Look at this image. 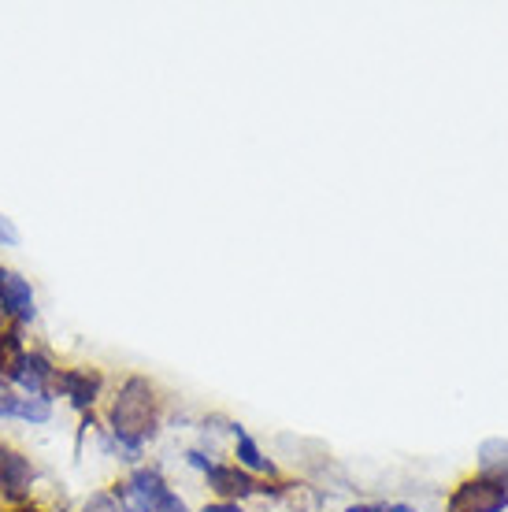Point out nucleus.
I'll return each instance as SVG.
<instances>
[{
	"instance_id": "obj_13",
	"label": "nucleus",
	"mask_w": 508,
	"mask_h": 512,
	"mask_svg": "<svg viewBox=\"0 0 508 512\" xmlns=\"http://www.w3.org/2000/svg\"><path fill=\"white\" fill-rule=\"evenodd\" d=\"M153 512H190V509H186V501L178 498L175 490H167L164 498L156 501V509H153Z\"/></svg>"
},
{
	"instance_id": "obj_15",
	"label": "nucleus",
	"mask_w": 508,
	"mask_h": 512,
	"mask_svg": "<svg viewBox=\"0 0 508 512\" xmlns=\"http://www.w3.org/2000/svg\"><path fill=\"white\" fill-rule=\"evenodd\" d=\"M19 242V231L12 227V219L0 216V245H15Z\"/></svg>"
},
{
	"instance_id": "obj_6",
	"label": "nucleus",
	"mask_w": 508,
	"mask_h": 512,
	"mask_svg": "<svg viewBox=\"0 0 508 512\" xmlns=\"http://www.w3.org/2000/svg\"><path fill=\"white\" fill-rule=\"evenodd\" d=\"M101 372L97 368H56V390L75 405V409L86 412L93 401H97V394H101Z\"/></svg>"
},
{
	"instance_id": "obj_5",
	"label": "nucleus",
	"mask_w": 508,
	"mask_h": 512,
	"mask_svg": "<svg viewBox=\"0 0 508 512\" xmlns=\"http://www.w3.org/2000/svg\"><path fill=\"white\" fill-rule=\"evenodd\" d=\"M34 490V464L26 461L19 449L0 446V498L26 501Z\"/></svg>"
},
{
	"instance_id": "obj_12",
	"label": "nucleus",
	"mask_w": 508,
	"mask_h": 512,
	"mask_svg": "<svg viewBox=\"0 0 508 512\" xmlns=\"http://www.w3.org/2000/svg\"><path fill=\"white\" fill-rule=\"evenodd\" d=\"M15 405H19V394L8 386V379H0V416H15Z\"/></svg>"
},
{
	"instance_id": "obj_4",
	"label": "nucleus",
	"mask_w": 508,
	"mask_h": 512,
	"mask_svg": "<svg viewBox=\"0 0 508 512\" xmlns=\"http://www.w3.org/2000/svg\"><path fill=\"white\" fill-rule=\"evenodd\" d=\"M0 312L15 323H30L38 316V301H34L30 282L12 268H0Z\"/></svg>"
},
{
	"instance_id": "obj_18",
	"label": "nucleus",
	"mask_w": 508,
	"mask_h": 512,
	"mask_svg": "<svg viewBox=\"0 0 508 512\" xmlns=\"http://www.w3.org/2000/svg\"><path fill=\"white\" fill-rule=\"evenodd\" d=\"M127 512H130V509H127Z\"/></svg>"
},
{
	"instance_id": "obj_7",
	"label": "nucleus",
	"mask_w": 508,
	"mask_h": 512,
	"mask_svg": "<svg viewBox=\"0 0 508 512\" xmlns=\"http://www.w3.org/2000/svg\"><path fill=\"white\" fill-rule=\"evenodd\" d=\"M204 475H208V487L216 490L219 498H227V501L253 498V494H260V490H264L253 475L245 472V468H238V464H212Z\"/></svg>"
},
{
	"instance_id": "obj_2",
	"label": "nucleus",
	"mask_w": 508,
	"mask_h": 512,
	"mask_svg": "<svg viewBox=\"0 0 508 512\" xmlns=\"http://www.w3.org/2000/svg\"><path fill=\"white\" fill-rule=\"evenodd\" d=\"M508 509V487L494 475H479L460 483L449 494V512H505Z\"/></svg>"
},
{
	"instance_id": "obj_17",
	"label": "nucleus",
	"mask_w": 508,
	"mask_h": 512,
	"mask_svg": "<svg viewBox=\"0 0 508 512\" xmlns=\"http://www.w3.org/2000/svg\"><path fill=\"white\" fill-rule=\"evenodd\" d=\"M12 512H52V509H34V505H23V509H12Z\"/></svg>"
},
{
	"instance_id": "obj_11",
	"label": "nucleus",
	"mask_w": 508,
	"mask_h": 512,
	"mask_svg": "<svg viewBox=\"0 0 508 512\" xmlns=\"http://www.w3.org/2000/svg\"><path fill=\"white\" fill-rule=\"evenodd\" d=\"M82 512H123V501L108 494V490H97V494H89Z\"/></svg>"
},
{
	"instance_id": "obj_8",
	"label": "nucleus",
	"mask_w": 508,
	"mask_h": 512,
	"mask_svg": "<svg viewBox=\"0 0 508 512\" xmlns=\"http://www.w3.org/2000/svg\"><path fill=\"white\" fill-rule=\"evenodd\" d=\"M12 383H19L30 397H49L56 383V364L45 353H23L19 368H15Z\"/></svg>"
},
{
	"instance_id": "obj_10",
	"label": "nucleus",
	"mask_w": 508,
	"mask_h": 512,
	"mask_svg": "<svg viewBox=\"0 0 508 512\" xmlns=\"http://www.w3.org/2000/svg\"><path fill=\"white\" fill-rule=\"evenodd\" d=\"M15 416H19V420H26V423H49V416H52L49 397L23 394V397H19V405H15Z\"/></svg>"
},
{
	"instance_id": "obj_14",
	"label": "nucleus",
	"mask_w": 508,
	"mask_h": 512,
	"mask_svg": "<svg viewBox=\"0 0 508 512\" xmlns=\"http://www.w3.org/2000/svg\"><path fill=\"white\" fill-rule=\"evenodd\" d=\"M349 512H416L412 505H353Z\"/></svg>"
},
{
	"instance_id": "obj_3",
	"label": "nucleus",
	"mask_w": 508,
	"mask_h": 512,
	"mask_svg": "<svg viewBox=\"0 0 508 512\" xmlns=\"http://www.w3.org/2000/svg\"><path fill=\"white\" fill-rule=\"evenodd\" d=\"M167 494V483L160 468H138V472L130 475L123 487H115V498L123 501L130 512H153L156 501Z\"/></svg>"
},
{
	"instance_id": "obj_9",
	"label": "nucleus",
	"mask_w": 508,
	"mask_h": 512,
	"mask_svg": "<svg viewBox=\"0 0 508 512\" xmlns=\"http://www.w3.org/2000/svg\"><path fill=\"white\" fill-rule=\"evenodd\" d=\"M234 438H238V461H242V468H253V472H275V468L267 464L264 453H260V446L249 438L245 427H234Z\"/></svg>"
},
{
	"instance_id": "obj_1",
	"label": "nucleus",
	"mask_w": 508,
	"mask_h": 512,
	"mask_svg": "<svg viewBox=\"0 0 508 512\" xmlns=\"http://www.w3.org/2000/svg\"><path fill=\"white\" fill-rule=\"evenodd\" d=\"M112 435L115 442H104L108 449H123L127 461H138L141 446L156 435V423H160V394L149 379L130 375L127 383L119 386V397L112 401Z\"/></svg>"
},
{
	"instance_id": "obj_16",
	"label": "nucleus",
	"mask_w": 508,
	"mask_h": 512,
	"mask_svg": "<svg viewBox=\"0 0 508 512\" xmlns=\"http://www.w3.org/2000/svg\"><path fill=\"white\" fill-rule=\"evenodd\" d=\"M204 512H242L238 501H216V505H204Z\"/></svg>"
}]
</instances>
